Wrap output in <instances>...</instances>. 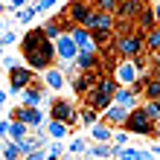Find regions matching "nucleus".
<instances>
[{"label": "nucleus", "instance_id": "obj_1", "mask_svg": "<svg viewBox=\"0 0 160 160\" xmlns=\"http://www.w3.org/2000/svg\"><path fill=\"white\" fill-rule=\"evenodd\" d=\"M21 55L35 73H44L55 64V41L47 38L44 26H29L21 38Z\"/></svg>", "mask_w": 160, "mask_h": 160}, {"label": "nucleus", "instance_id": "obj_2", "mask_svg": "<svg viewBox=\"0 0 160 160\" xmlns=\"http://www.w3.org/2000/svg\"><path fill=\"white\" fill-rule=\"evenodd\" d=\"M117 88H119V82L111 76V73H102V79L93 84V90L90 93H84L82 96V102L88 108H93V111H105V108H111L114 105V93H117Z\"/></svg>", "mask_w": 160, "mask_h": 160}, {"label": "nucleus", "instance_id": "obj_3", "mask_svg": "<svg viewBox=\"0 0 160 160\" xmlns=\"http://www.w3.org/2000/svg\"><path fill=\"white\" fill-rule=\"evenodd\" d=\"M114 50L119 58H134L140 52H148L146 50V32H131V35H114Z\"/></svg>", "mask_w": 160, "mask_h": 160}, {"label": "nucleus", "instance_id": "obj_4", "mask_svg": "<svg viewBox=\"0 0 160 160\" xmlns=\"http://www.w3.org/2000/svg\"><path fill=\"white\" fill-rule=\"evenodd\" d=\"M122 128H125L128 134H137V137H154L157 122L143 111V105H137V108L128 114V119H125V125H122Z\"/></svg>", "mask_w": 160, "mask_h": 160}, {"label": "nucleus", "instance_id": "obj_5", "mask_svg": "<svg viewBox=\"0 0 160 160\" xmlns=\"http://www.w3.org/2000/svg\"><path fill=\"white\" fill-rule=\"evenodd\" d=\"M50 119H61V122H67V125H79V108H76V102H70V99H52V105H50Z\"/></svg>", "mask_w": 160, "mask_h": 160}, {"label": "nucleus", "instance_id": "obj_6", "mask_svg": "<svg viewBox=\"0 0 160 160\" xmlns=\"http://www.w3.org/2000/svg\"><path fill=\"white\" fill-rule=\"evenodd\" d=\"M76 55H79V47H76V41H73L70 32H64V35L55 38V64H58V67L73 64V61H76Z\"/></svg>", "mask_w": 160, "mask_h": 160}, {"label": "nucleus", "instance_id": "obj_7", "mask_svg": "<svg viewBox=\"0 0 160 160\" xmlns=\"http://www.w3.org/2000/svg\"><path fill=\"white\" fill-rule=\"evenodd\" d=\"M32 82H35V70L29 64H15V67L9 70V93H21V90L29 88Z\"/></svg>", "mask_w": 160, "mask_h": 160}, {"label": "nucleus", "instance_id": "obj_8", "mask_svg": "<svg viewBox=\"0 0 160 160\" xmlns=\"http://www.w3.org/2000/svg\"><path fill=\"white\" fill-rule=\"evenodd\" d=\"M64 9H67L70 21L76 23V26H88V23H90V18H93V12H96V6H93L90 0H70Z\"/></svg>", "mask_w": 160, "mask_h": 160}, {"label": "nucleus", "instance_id": "obj_9", "mask_svg": "<svg viewBox=\"0 0 160 160\" xmlns=\"http://www.w3.org/2000/svg\"><path fill=\"white\" fill-rule=\"evenodd\" d=\"M119 84H134L143 73L137 70V64H134V58H119L117 61V67H114V73H111Z\"/></svg>", "mask_w": 160, "mask_h": 160}, {"label": "nucleus", "instance_id": "obj_10", "mask_svg": "<svg viewBox=\"0 0 160 160\" xmlns=\"http://www.w3.org/2000/svg\"><path fill=\"white\" fill-rule=\"evenodd\" d=\"M9 119H21L29 128H41L44 125V111L41 108H29V105H18V108H12Z\"/></svg>", "mask_w": 160, "mask_h": 160}, {"label": "nucleus", "instance_id": "obj_11", "mask_svg": "<svg viewBox=\"0 0 160 160\" xmlns=\"http://www.w3.org/2000/svg\"><path fill=\"white\" fill-rule=\"evenodd\" d=\"M99 79H102V70H82L79 76L70 82V88H73V93H76V96H84V93L93 90V84H96Z\"/></svg>", "mask_w": 160, "mask_h": 160}, {"label": "nucleus", "instance_id": "obj_12", "mask_svg": "<svg viewBox=\"0 0 160 160\" xmlns=\"http://www.w3.org/2000/svg\"><path fill=\"white\" fill-rule=\"evenodd\" d=\"M146 6H148V0H119L117 9H114V15L117 18H128V21H137Z\"/></svg>", "mask_w": 160, "mask_h": 160}, {"label": "nucleus", "instance_id": "obj_13", "mask_svg": "<svg viewBox=\"0 0 160 160\" xmlns=\"http://www.w3.org/2000/svg\"><path fill=\"white\" fill-rule=\"evenodd\" d=\"M79 67V73L82 70H102V58H99V50H79V55H76V61H73Z\"/></svg>", "mask_w": 160, "mask_h": 160}, {"label": "nucleus", "instance_id": "obj_14", "mask_svg": "<svg viewBox=\"0 0 160 160\" xmlns=\"http://www.w3.org/2000/svg\"><path fill=\"white\" fill-rule=\"evenodd\" d=\"M128 114H131L128 108H122V105H117V102H114L111 108L102 111V119H105L111 128H122V125H125V119H128Z\"/></svg>", "mask_w": 160, "mask_h": 160}, {"label": "nucleus", "instance_id": "obj_15", "mask_svg": "<svg viewBox=\"0 0 160 160\" xmlns=\"http://www.w3.org/2000/svg\"><path fill=\"white\" fill-rule=\"evenodd\" d=\"M114 102H117V105H122V108H128V111H134L143 99H140V93H134L128 84H119L117 93H114Z\"/></svg>", "mask_w": 160, "mask_h": 160}, {"label": "nucleus", "instance_id": "obj_16", "mask_svg": "<svg viewBox=\"0 0 160 160\" xmlns=\"http://www.w3.org/2000/svg\"><path fill=\"white\" fill-rule=\"evenodd\" d=\"M64 84H67V76H64V70L61 67H52L50 70H44V88H50V90H61Z\"/></svg>", "mask_w": 160, "mask_h": 160}, {"label": "nucleus", "instance_id": "obj_17", "mask_svg": "<svg viewBox=\"0 0 160 160\" xmlns=\"http://www.w3.org/2000/svg\"><path fill=\"white\" fill-rule=\"evenodd\" d=\"M114 23H117L114 12H102V9H96L93 18H90V23H88V29H111V32H114Z\"/></svg>", "mask_w": 160, "mask_h": 160}, {"label": "nucleus", "instance_id": "obj_18", "mask_svg": "<svg viewBox=\"0 0 160 160\" xmlns=\"http://www.w3.org/2000/svg\"><path fill=\"white\" fill-rule=\"evenodd\" d=\"M114 131H117V128H111L108 122L99 117V119L90 125V137L96 140V143H111V140H114Z\"/></svg>", "mask_w": 160, "mask_h": 160}, {"label": "nucleus", "instance_id": "obj_19", "mask_svg": "<svg viewBox=\"0 0 160 160\" xmlns=\"http://www.w3.org/2000/svg\"><path fill=\"white\" fill-rule=\"evenodd\" d=\"M21 99H23V105H29V108H38L41 102H44V84L32 82L26 90H21Z\"/></svg>", "mask_w": 160, "mask_h": 160}, {"label": "nucleus", "instance_id": "obj_20", "mask_svg": "<svg viewBox=\"0 0 160 160\" xmlns=\"http://www.w3.org/2000/svg\"><path fill=\"white\" fill-rule=\"evenodd\" d=\"M70 35H73V41H76L79 50H90V47H93V35H90L88 26H73ZM93 50H96V47H93Z\"/></svg>", "mask_w": 160, "mask_h": 160}, {"label": "nucleus", "instance_id": "obj_21", "mask_svg": "<svg viewBox=\"0 0 160 160\" xmlns=\"http://www.w3.org/2000/svg\"><path fill=\"white\" fill-rule=\"evenodd\" d=\"M154 26H157V18H154L152 3H148L143 12H140V18H137V29H140V32H148V29H154Z\"/></svg>", "mask_w": 160, "mask_h": 160}, {"label": "nucleus", "instance_id": "obj_22", "mask_svg": "<svg viewBox=\"0 0 160 160\" xmlns=\"http://www.w3.org/2000/svg\"><path fill=\"white\" fill-rule=\"evenodd\" d=\"M148 99H160V73H152L146 79V88H143V102Z\"/></svg>", "mask_w": 160, "mask_h": 160}, {"label": "nucleus", "instance_id": "obj_23", "mask_svg": "<svg viewBox=\"0 0 160 160\" xmlns=\"http://www.w3.org/2000/svg\"><path fill=\"white\" fill-rule=\"evenodd\" d=\"M29 134H32V128L26 125V122H21V119H12V125H9V140L21 143V140H26Z\"/></svg>", "mask_w": 160, "mask_h": 160}, {"label": "nucleus", "instance_id": "obj_24", "mask_svg": "<svg viewBox=\"0 0 160 160\" xmlns=\"http://www.w3.org/2000/svg\"><path fill=\"white\" fill-rule=\"evenodd\" d=\"M0 160H23V152L15 140H6L3 148H0Z\"/></svg>", "mask_w": 160, "mask_h": 160}, {"label": "nucleus", "instance_id": "obj_25", "mask_svg": "<svg viewBox=\"0 0 160 160\" xmlns=\"http://www.w3.org/2000/svg\"><path fill=\"white\" fill-rule=\"evenodd\" d=\"M88 154L99 157V160H108V157H114V143H93V146H88Z\"/></svg>", "mask_w": 160, "mask_h": 160}, {"label": "nucleus", "instance_id": "obj_26", "mask_svg": "<svg viewBox=\"0 0 160 160\" xmlns=\"http://www.w3.org/2000/svg\"><path fill=\"white\" fill-rule=\"evenodd\" d=\"M47 134H50L52 140H64L70 134V125L67 122H61V119H50V125H47Z\"/></svg>", "mask_w": 160, "mask_h": 160}, {"label": "nucleus", "instance_id": "obj_27", "mask_svg": "<svg viewBox=\"0 0 160 160\" xmlns=\"http://www.w3.org/2000/svg\"><path fill=\"white\" fill-rule=\"evenodd\" d=\"M146 50L148 52H160V23L146 32Z\"/></svg>", "mask_w": 160, "mask_h": 160}, {"label": "nucleus", "instance_id": "obj_28", "mask_svg": "<svg viewBox=\"0 0 160 160\" xmlns=\"http://www.w3.org/2000/svg\"><path fill=\"white\" fill-rule=\"evenodd\" d=\"M44 26V32H47V38H58V35H64L61 32V23H58V18H55V15H50V18H47V23H41Z\"/></svg>", "mask_w": 160, "mask_h": 160}, {"label": "nucleus", "instance_id": "obj_29", "mask_svg": "<svg viewBox=\"0 0 160 160\" xmlns=\"http://www.w3.org/2000/svg\"><path fill=\"white\" fill-rule=\"evenodd\" d=\"M35 15H41V12H38V6H23V9H18V12H15V21H18V23H26V26H29Z\"/></svg>", "mask_w": 160, "mask_h": 160}, {"label": "nucleus", "instance_id": "obj_30", "mask_svg": "<svg viewBox=\"0 0 160 160\" xmlns=\"http://www.w3.org/2000/svg\"><path fill=\"white\" fill-rule=\"evenodd\" d=\"M140 105H143V111H146L154 122H160V99H148V102H140Z\"/></svg>", "mask_w": 160, "mask_h": 160}, {"label": "nucleus", "instance_id": "obj_31", "mask_svg": "<svg viewBox=\"0 0 160 160\" xmlns=\"http://www.w3.org/2000/svg\"><path fill=\"white\" fill-rule=\"evenodd\" d=\"M143 154H146V152H140V148H131V146H122L119 152H117L119 160H143Z\"/></svg>", "mask_w": 160, "mask_h": 160}, {"label": "nucleus", "instance_id": "obj_32", "mask_svg": "<svg viewBox=\"0 0 160 160\" xmlns=\"http://www.w3.org/2000/svg\"><path fill=\"white\" fill-rule=\"evenodd\" d=\"M102 114H99V111H93V108H88V105H84L82 111H79V119H82V125H93V122H96Z\"/></svg>", "mask_w": 160, "mask_h": 160}, {"label": "nucleus", "instance_id": "obj_33", "mask_svg": "<svg viewBox=\"0 0 160 160\" xmlns=\"http://www.w3.org/2000/svg\"><path fill=\"white\" fill-rule=\"evenodd\" d=\"M111 143H114V157H117V152H119V148H122V146H128V131H125V128H117V131H114V140H111Z\"/></svg>", "mask_w": 160, "mask_h": 160}, {"label": "nucleus", "instance_id": "obj_34", "mask_svg": "<svg viewBox=\"0 0 160 160\" xmlns=\"http://www.w3.org/2000/svg\"><path fill=\"white\" fill-rule=\"evenodd\" d=\"M67 148H70V154H88V143H84L82 137H73Z\"/></svg>", "mask_w": 160, "mask_h": 160}, {"label": "nucleus", "instance_id": "obj_35", "mask_svg": "<svg viewBox=\"0 0 160 160\" xmlns=\"http://www.w3.org/2000/svg\"><path fill=\"white\" fill-rule=\"evenodd\" d=\"M18 41H21V38H18L12 29H6L3 35H0V44H3V47H12V44H18Z\"/></svg>", "mask_w": 160, "mask_h": 160}, {"label": "nucleus", "instance_id": "obj_36", "mask_svg": "<svg viewBox=\"0 0 160 160\" xmlns=\"http://www.w3.org/2000/svg\"><path fill=\"white\" fill-rule=\"evenodd\" d=\"M6 6L12 9V12H18V9H23V6H29V0H6Z\"/></svg>", "mask_w": 160, "mask_h": 160}, {"label": "nucleus", "instance_id": "obj_37", "mask_svg": "<svg viewBox=\"0 0 160 160\" xmlns=\"http://www.w3.org/2000/svg\"><path fill=\"white\" fill-rule=\"evenodd\" d=\"M55 3H58V0H38L35 6H38V12H50V9H52Z\"/></svg>", "mask_w": 160, "mask_h": 160}, {"label": "nucleus", "instance_id": "obj_38", "mask_svg": "<svg viewBox=\"0 0 160 160\" xmlns=\"http://www.w3.org/2000/svg\"><path fill=\"white\" fill-rule=\"evenodd\" d=\"M9 125L12 119H0V140H9Z\"/></svg>", "mask_w": 160, "mask_h": 160}, {"label": "nucleus", "instance_id": "obj_39", "mask_svg": "<svg viewBox=\"0 0 160 160\" xmlns=\"http://www.w3.org/2000/svg\"><path fill=\"white\" fill-rule=\"evenodd\" d=\"M26 160H47V152L44 148H35L32 154H26Z\"/></svg>", "mask_w": 160, "mask_h": 160}, {"label": "nucleus", "instance_id": "obj_40", "mask_svg": "<svg viewBox=\"0 0 160 160\" xmlns=\"http://www.w3.org/2000/svg\"><path fill=\"white\" fill-rule=\"evenodd\" d=\"M0 64H3V67H6V70H12V67H15V64H18V61H15V58H9V55H3V61H0Z\"/></svg>", "mask_w": 160, "mask_h": 160}, {"label": "nucleus", "instance_id": "obj_41", "mask_svg": "<svg viewBox=\"0 0 160 160\" xmlns=\"http://www.w3.org/2000/svg\"><path fill=\"white\" fill-rule=\"evenodd\" d=\"M143 160H157V154H154V152H146V154H143Z\"/></svg>", "mask_w": 160, "mask_h": 160}, {"label": "nucleus", "instance_id": "obj_42", "mask_svg": "<svg viewBox=\"0 0 160 160\" xmlns=\"http://www.w3.org/2000/svg\"><path fill=\"white\" fill-rule=\"evenodd\" d=\"M0 105H6V90L0 88Z\"/></svg>", "mask_w": 160, "mask_h": 160}, {"label": "nucleus", "instance_id": "obj_43", "mask_svg": "<svg viewBox=\"0 0 160 160\" xmlns=\"http://www.w3.org/2000/svg\"><path fill=\"white\" fill-rule=\"evenodd\" d=\"M3 55H6V47H3V44H0V61H3Z\"/></svg>", "mask_w": 160, "mask_h": 160}, {"label": "nucleus", "instance_id": "obj_44", "mask_svg": "<svg viewBox=\"0 0 160 160\" xmlns=\"http://www.w3.org/2000/svg\"><path fill=\"white\" fill-rule=\"evenodd\" d=\"M152 152H154V154H160V143H157V146H152Z\"/></svg>", "mask_w": 160, "mask_h": 160}, {"label": "nucleus", "instance_id": "obj_45", "mask_svg": "<svg viewBox=\"0 0 160 160\" xmlns=\"http://www.w3.org/2000/svg\"><path fill=\"white\" fill-rule=\"evenodd\" d=\"M154 137H157V140H160V122H157V128H154Z\"/></svg>", "mask_w": 160, "mask_h": 160}, {"label": "nucleus", "instance_id": "obj_46", "mask_svg": "<svg viewBox=\"0 0 160 160\" xmlns=\"http://www.w3.org/2000/svg\"><path fill=\"white\" fill-rule=\"evenodd\" d=\"M6 32V26H3V18H0V35H3Z\"/></svg>", "mask_w": 160, "mask_h": 160}, {"label": "nucleus", "instance_id": "obj_47", "mask_svg": "<svg viewBox=\"0 0 160 160\" xmlns=\"http://www.w3.org/2000/svg\"><path fill=\"white\" fill-rule=\"evenodd\" d=\"M3 9H6V0H0V15H3Z\"/></svg>", "mask_w": 160, "mask_h": 160}, {"label": "nucleus", "instance_id": "obj_48", "mask_svg": "<svg viewBox=\"0 0 160 160\" xmlns=\"http://www.w3.org/2000/svg\"><path fill=\"white\" fill-rule=\"evenodd\" d=\"M84 160H99V157H90V154H88V157H84Z\"/></svg>", "mask_w": 160, "mask_h": 160}, {"label": "nucleus", "instance_id": "obj_49", "mask_svg": "<svg viewBox=\"0 0 160 160\" xmlns=\"http://www.w3.org/2000/svg\"><path fill=\"white\" fill-rule=\"evenodd\" d=\"M0 111H3V105H0Z\"/></svg>", "mask_w": 160, "mask_h": 160}, {"label": "nucleus", "instance_id": "obj_50", "mask_svg": "<svg viewBox=\"0 0 160 160\" xmlns=\"http://www.w3.org/2000/svg\"><path fill=\"white\" fill-rule=\"evenodd\" d=\"M23 160H26V157H23Z\"/></svg>", "mask_w": 160, "mask_h": 160}]
</instances>
